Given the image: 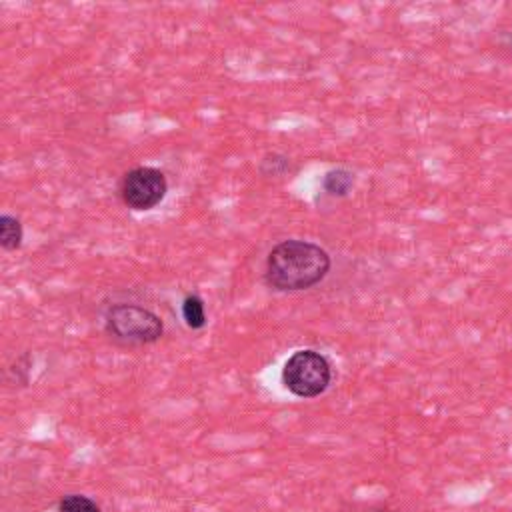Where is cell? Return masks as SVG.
Masks as SVG:
<instances>
[{"mask_svg": "<svg viewBox=\"0 0 512 512\" xmlns=\"http://www.w3.org/2000/svg\"><path fill=\"white\" fill-rule=\"evenodd\" d=\"M0 244L4 250H16L22 244V224L18 218L0 216Z\"/></svg>", "mask_w": 512, "mask_h": 512, "instance_id": "cell-7", "label": "cell"}, {"mask_svg": "<svg viewBox=\"0 0 512 512\" xmlns=\"http://www.w3.org/2000/svg\"><path fill=\"white\" fill-rule=\"evenodd\" d=\"M372 512H394V510H388V508H378V510H372Z\"/></svg>", "mask_w": 512, "mask_h": 512, "instance_id": "cell-10", "label": "cell"}, {"mask_svg": "<svg viewBox=\"0 0 512 512\" xmlns=\"http://www.w3.org/2000/svg\"><path fill=\"white\" fill-rule=\"evenodd\" d=\"M182 318L188 328L200 330L206 326V312H204V302L196 294H188L182 302Z\"/></svg>", "mask_w": 512, "mask_h": 512, "instance_id": "cell-6", "label": "cell"}, {"mask_svg": "<svg viewBox=\"0 0 512 512\" xmlns=\"http://www.w3.org/2000/svg\"><path fill=\"white\" fill-rule=\"evenodd\" d=\"M106 332L124 344H152L162 332V320L136 304H114L106 312Z\"/></svg>", "mask_w": 512, "mask_h": 512, "instance_id": "cell-3", "label": "cell"}, {"mask_svg": "<svg viewBox=\"0 0 512 512\" xmlns=\"http://www.w3.org/2000/svg\"><path fill=\"white\" fill-rule=\"evenodd\" d=\"M504 46H506V48H510V50H512V32H508V34H506V40H504Z\"/></svg>", "mask_w": 512, "mask_h": 512, "instance_id": "cell-9", "label": "cell"}, {"mask_svg": "<svg viewBox=\"0 0 512 512\" xmlns=\"http://www.w3.org/2000/svg\"><path fill=\"white\" fill-rule=\"evenodd\" d=\"M352 186H354V174L346 168H334L326 172L322 178V188L330 196L342 198L352 190Z\"/></svg>", "mask_w": 512, "mask_h": 512, "instance_id": "cell-5", "label": "cell"}, {"mask_svg": "<svg viewBox=\"0 0 512 512\" xmlns=\"http://www.w3.org/2000/svg\"><path fill=\"white\" fill-rule=\"evenodd\" d=\"M168 182L164 172L152 166H138L124 174L120 184L122 202L132 210H150L166 196Z\"/></svg>", "mask_w": 512, "mask_h": 512, "instance_id": "cell-4", "label": "cell"}, {"mask_svg": "<svg viewBox=\"0 0 512 512\" xmlns=\"http://www.w3.org/2000/svg\"><path fill=\"white\" fill-rule=\"evenodd\" d=\"M330 380V362L316 350H296L282 368V384L298 398L320 396Z\"/></svg>", "mask_w": 512, "mask_h": 512, "instance_id": "cell-2", "label": "cell"}, {"mask_svg": "<svg viewBox=\"0 0 512 512\" xmlns=\"http://www.w3.org/2000/svg\"><path fill=\"white\" fill-rule=\"evenodd\" d=\"M330 270L324 248L306 240H284L266 258V282L276 290H306L322 282Z\"/></svg>", "mask_w": 512, "mask_h": 512, "instance_id": "cell-1", "label": "cell"}, {"mask_svg": "<svg viewBox=\"0 0 512 512\" xmlns=\"http://www.w3.org/2000/svg\"><path fill=\"white\" fill-rule=\"evenodd\" d=\"M58 512H102L100 506L84 494H68L60 500Z\"/></svg>", "mask_w": 512, "mask_h": 512, "instance_id": "cell-8", "label": "cell"}]
</instances>
